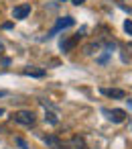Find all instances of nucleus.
<instances>
[{
  "mask_svg": "<svg viewBox=\"0 0 132 149\" xmlns=\"http://www.w3.org/2000/svg\"><path fill=\"white\" fill-rule=\"evenodd\" d=\"M106 114H108V118L112 120V123H124L126 120V110H122V108H112V110H106Z\"/></svg>",
  "mask_w": 132,
  "mask_h": 149,
  "instance_id": "obj_2",
  "label": "nucleus"
},
{
  "mask_svg": "<svg viewBox=\"0 0 132 149\" xmlns=\"http://www.w3.org/2000/svg\"><path fill=\"white\" fill-rule=\"evenodd\" d=\"M124 31H126L128 35H132V21H130V19H128V21L124 23Z\"/></svg>",
  "mask_w": 132,
  "mask_h": 149,
  "instance_id": "obj_12",
  "label": "nucleus"
},
{
  "mask_svg": "<svg viewBox=\"0 0 132 149\" xmlns=\"http://www.w3.org/2000/svg\"><path fill=\"white\" fill-rule=\"evenodd\" d=\"M61 2H65V0H61Z\"/></svg>",
  "mask_w": 132,
  "mask_h": 149,
  "instance_id": "obj_17",
  "label": "nucleus"
},
{
  "mask_svg": "<svg viewBox=\"0 0 132 149\" xmlns=\"http://www.w3.org/2000/svg\"><path fill=\"white\" fill-rule=\"evenodd\" d=\"M45 120H47L49 125H57V123H59L57 114H55V112H51V110H47V112H45Z\"/></svg>",
  "mask_w": 132,
  "mask_h": 149,
  "instance_id": "obj_10",
  "label": "nucleus"
},
{
  "mask_svg": "<svg viewBox=\"0 0 132 149\" xmlns=\"http://www.w3.org/2000/svg\"><path fill=\"white\" fill-rule=\"evenodd\" d=\"M100 92H102L104 96H108V98H116V100L126 98V92L120 90V88H100Z\"/></svg>",
  "mask_w": 132,
  "mask_h": 149,
  "instance_id": "obj_4",
  "label": "nucleus"
},
{
  "mask_svg": "<svg viewBox=\"0 0 132 149\" xmlns=\"http://www.w3.org/2000/svg\"><path fill=\"white\" fill-rule=\"evenodd\" d=\"M23 74H25V76H31V78H43L47 72H45V70H35V68H25Z\"/></svg>",
  "mask_w": 132,
  "mask_h": 149,
  "instance_id": "obj_8",
  "label": "nucleus"
},
{
  "mask_svg": "<svg viewBox=\"0 0 132 149\" xmlns=\"http://www.w3.org/2000/svg\"><path fill=\"white\" fill-rule=\"evenodd\" d=\"M2 114H4V110H2V108H0V116H2Z\"/></svg>",
  "mask_w": 132,
  "mask_h": 149,
  "instance_id": "obj_16",
  "label": "nucleus"
},
{
  "mask_svg": "<svg viewBox=\"0 0 132 149\" xmlns=\"http://www.w3.org/2000/svg\"><path fill=\"white\" fill-rule=\"evenodd\" d=\"M61 149H87V145H85V141L81 137H71L67 143L61 145Z\"/></svg>",
  "mask_w": 132,
  "mask_h": 149,
  "instance_id": "obj_3",
  "label": "nucleus"
},
{
  "mask_svg": "<svg viewBox=\"0 0 132 149\" xmlns=\"http://www.w3.org/2000/svg\"><path fill=\"white\" fill-rule=\"evenodd\" d=\"M79 39H81V35L77 33V35H73L71 39H67V41H61V49H63L65 53H69V51H71V49H73L77 43H79Z\"/></svg>",
  "mask_w": 132,
  "mask_h": 149,
  "instance_id": "obj_7",
  "label": "nucleus"
},
{
  "mask_svg": "<svg viewBox=\"0 0 132 149\" xmlns=\"http://www.w3.org/2000/svg\"><path fill=\"white\" fill-rule=\"evenodd\" d=\"M98 47H100V45H98V43H91V45H87V47H85V53H87V55H89V53H94V49H96V51H98Z\"/></svg>",
  "mask_w": 132,
  "mask_h": 149,
  "instance_id": "obj_11",
  "label": "nucleus"
},
{
  "mask_svg": "<svg viewBox=\"0 0 132 149\" xmlns=\"http://www.w3.org/2000/svg\"><path fill=\"white\" fill-rule=\"evenodd\" d=\"M29 15H31V4H21V6H14V10H12V17L19 21L27 19Z\"/></svg>",
  "mask_w": 132,
  "mask_h": 149,
  "instance_id": "obj_6",
  "label": "nucleus"
},
{
  "mask_svg": "<svg viewBox=\"0 0 132 149\" xmlns=\"http://www.w3.org/2000/svg\"><path fill=\"white\" fill-rule=\"evenodd\" d=\"M73 23H75V21H73L71 17H65V19H59V21H57V25H55V27L51 29V33H49V37H53V35H55L57 31H61V29H67V27H73Z\"/></svg>",
  "mask_w": 132,
  "mask_h": 149,
  "instance_id": "obj_5",
  "label": "nucleus"
},
{
  "mask_svg": "<svg viewBox=\"0 0 132 149\" xmlns=\"http://www.w3.org/2000/svg\"><path fill=\"white\" fill-rule=\"evenodd\" d=\"M45 143L51 145V147H55V149H61V145H63V141H59L55 135H47V137H45Z\"/></svg>",
  "mask_w": 132,
  "mask_h": 149,
  "instance_id": "obj_9",
  "label": "nucleus"
},
{
  "mask_svg": "<svg viewBox=\"0 0 132 149\" xmlns=\"http://www.w3.org/2000/svg\"><path fill=\"white\" fill-rule=\"evenodd\" d=\"M2 51H4V45H2V43H0V55H2Z\"/></svg>",
  "mask_w": 132,
  "mask_h": 149,
  "instance_id": "obj_15",
  "label": "nucleus"
},
{
  "mask_svg": "<svg viewBox=\"0 0 132 149\" xmlns=\"http://www.w3.org/2000/svg\"><path fill=\"white\" fill-rule=\"evenodd\" d=\"M16 143H19V145H21V147H23V149H27V143H25V141H23V139H16Z\"/></svg>",
  "mask_w": 132,
  "mask_h": 149,
  "instance_id": "obj_13",
  "label": "nucleus"
},
{
  "mask_svg": "<svg viewBox=\"0 0 132 149\" xmlns=\"http://www.w3.org/2000/svg\"><path fill=\"white\" fill-rule=\"evenodd\" d=\"M12 120L16 125H23V127H33L37 123V116H35L33 110H16L12 114Z\"/></svg>",
  "mask_w": 132,
  "mask_h": 149,
  "instance_id": "obj_1",
  "label": "nucleus"
},
{
  "mask_svg": "<svg viewBox=\"0 0 132 149\" xmlns=\"http://www.w3.org/2000/svg\"><path fill=\"white\" fill-rule=\"evenodd\" d=\"M71 2H73V4H77V6H79V4H83V2H85V0H71Z\"/></svg>",
  "mask_w": 132,
  "mask_h": 149,
  "instance_id": "obj_14",
  "label": "nucleus"
}]
</instances>
